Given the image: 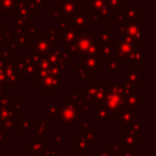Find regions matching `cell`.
<instances>
[{
  "mask_svg": "<svg viewBox=\"0 0 156 156\" xmlns=\"http://www.w3.org/2000/svg\"><path fill=\"white\" fill-rule=\"evenodd\" d=\"M79 56V65L91 72H100L102 69V61L99 56H91L88 54L78 55Z\"/></svg>",
  "mask_w": 156,
  "mask_h": 156,
  "instance_id": "cell-7",
  "label": "cell"
},
{
  "mask_svg": "<svg viewBox=\"0 0 156 156\" xmlns=\"http://www.w3.org/2000/svg\"><path fill=\"white\" fill-rule=\"evenodd\" d=\"M100 15H101V21H117L118 20V12H113L107 5L104 6L100 10Z\"/></svg>",
  "mask_w": 156,
  "mask_h": 156,
  "instance_id": "cell-22",
  "label": "cell"
},
{
  "mask_svg": "<svg viewBox=\"0 0 156 156\" xmlns=\"http://www.w3.org/2000/svg\"><path fill=\"white\" fill-rule=\"evenodd\" d=\"M68 63H69V62H67V61L60 60V61H58V63H57V66L61 68V71H62V72H66V71H67V68H68Z\"/></svg>",
  "mask_w": 156,
  "mask_h": 156,
  "instance_id": "cell-51",
  "label": "cell"
},
{
  "mask_svg": "<svg viewBox=\"0 0 156 156\" xmlns=\"http://www.w3.org/2000/svg\"><path fill=\"white\" fill-rule=\"evenodd\" d=\"M12 63H13V67H15V71H16L17 76H18V77H23V76H24V69H26V66H24V65H22V63H21L18 60L12 61Z\"/></svg>",
  "mask_w": 156,
  "mask_h": 156,
  "instance_id": "cell-42",
  "label": "cell"
},
{
  "mask_svg": "<svg viewBox=\"0 0 156 156\" xmlns=\"http://www.w3.org/2000/svg\"><path fill=\"white\" fill-rule=\"evenodd\" d=\"M29 56H30V62H32V65H34V66L38 67V65L40 63V61H41V58H43V55H40V54H38V52H34V51H29Z\"/></svg>",
  "mask_w": 156,
  "mask_h": 156,
  "instance_id": "cell-44",
  "label": "cell"
},
{
  "mask_svg": "<svg viewBox=\"0 0 156 156\" xmlns=\"http://www.w3.org/2000/svg\"><path fill=\"white\" fill-rule=\"evenodd\" d=\"M73 55L71 54V52H68L67 50H65V49H62L61 50V56H60V60H63V61H67V62H69V61H72L73 60Z\"/></svg>",
  "mask_w": 156,
  "mask_h": 156,
  "instance_id": "cell-48",
  "label": "cell"
},
{
  "mask_svg": "<svg viewBox=\"0 0 156 156\" xmlns=\"http://www.w3.org/2000/svg\"><path fill=\"white\" fill-rule=\"evenodd\" d=\"M95 115L96 117L100 119V121H111V119H117L108 110H106L102 105L100 106H96V110H95Z\"/></svg>",
  "mask_w": 156,
  "mask_h": 156,
  "instance_id": "cell-21",
  "label": "cell"
},
{
  "mask_svg": "<svg viewBox=\"0 0 156 156\" xmlns=\"http://www.w3.org/2000/svg\"><path fill=\"white\" fill-rule=\"evenodd\" d=\"M52 136L56 139V143H60V140H61V135L60 134H52Z\"/></svg>",
  "mask_w": 156,
  "mask_h": 156,
  "instance_id": "cell-52",
  "label": "cell"
},
{
  "mask_svg": "<svg viewBox=\"0 0 156 156\" xmlns=\"http://www.w3.org/2000/svg\"><path fill=\"white\" fill-rule=\"evenodd\" d=\"M34 124H35L37 134L40 135V136H44L50 130V123H48V122H38V123H34Z\"/></svg>",
  "mask_w": 156,
  "mask_h": 156,
  "instance_id": "cell-34",
  "label": "cell"
},
{
  "mask_svg": "<svg viewBox=\"0 0 156 156\" xmlns=\"http://www.w3.org/2000/svg\"><path fill=\"white\" fill-rule=\"evenodd\" d=\"M49 72H50V76H54V77H62V73H63L57 65H51Z\"/></svg>",
  "mask_w": 156,
  "mask_h": 156,
  "instance_id": "cell-47",
  "label": "cell"
},
{
  "mask_svg": "<svg viewBox=\"0 0 156 156\" xmlns=\"http://www.w3.org/2000/svg\"><path fill=\"white\" fill-rule=\"evenodd\" d=\"M79 7H80V5L78 2H76L74 0H61V2L58 4L60 12L66 17H69V16H73L74 13H77L79 11Z\"/></svg>",
  "mask_w": 156,
  "mask_h": 156,
  "instance_id": "cell-12",
  "label": "cell"
},
{
  "mask_svg": "<svg viewBox=\"0 0 156 156\" xmlns=\"http://www.w3.org/2000/svg\"><path fill=\"white\" fill-rule=\"evenodd\" d=\"M0 33H1V35H2L4 44H6V45L15 38V33H13V28H12V27H2Z\"/></svg>",
  "mask_w": 156,
  "mask_h": 156,
  "instance_id": "cell-32",
  "label": "cell"
},
{
  "mask_svg": "<svg viewBox=\"0 0 156 156\" xmlns=\"http://www.w3.org/2000/svg\"><path fill=\"white\" fill-rule=\"evenodd\" d=\"M50 1H51L52 4H57V5H58V4L61 2V0H50Z\"/></svg>",
  "mask_w": 156,
  "mask_h": 156,
  "instance_id": "cell-55",
  "label": "cell"
},
{
  "mask_svg": "<svg viewBox=\"0 0 156 156\" xmlns=\"http://www.w3.org/2000/svg\"><path fill=\"white\" fill-rule=\"evenodd\" d=\"M48 57V60L50 61L51 65H57L60 61V56H61V49L56 48V49H50L49 52L45 55Z\"/></svg>",
  "mask_w": 156,
  "mask_h": 156,
  "instance_id": "cell-30",
  "label": "cell"
},
{
  "mask_svg": "<svg viewBox=\"0 0 156 156\" xmlns=\"http://www.w3.org/2000/svg\"><path fill=\"white\" fill-rule=\"evenodd\" d=\"M74 1H76V2H78V4H79V5H82V4H83V5H84V4H85V1H87V0H74Z\"/></svg>",
  "mask_w": 156,
  "mask_h": 156,
  "instance_id": "cell-53",
  "label": "cell"
},
{
  "mask_svg": "<svg viewBox=\"0 0 156 156\" xmlns=\"http://www.w3.org/2000/svg\"><path fill=\"white\" fill-rule=\"evenodd\" d=\"M123 76H124V80L126 83H129L130 85H133L135 89H139V85H140V77H139V72L138 71H124L123 72Z\"/></svg>",
  "mask_w": 156,
  "mask_h": 156,
  "instance_id": "cell-18",
  "label": "cell"
},
{
  "mask_svg": "<svg viewBox=\"0 0 156 156\" xmlns=\"http://www.w3.org/2000/svg\"><path fill=\"white\" fill-rule=\"evenodd\" d=\"M79 118V112L77 106L69 100V99H65L62 101V107L60 110V116L58 119L67 126L73 124L76 121H78Z\"/></svg>",
  "mask_w": 156,
  "mask_h": 156,
  "instance_id": "cell-2",
  "label": "cell"
},
{
  "mask_svg": "<svg viewBox=\"0 0 156 156\" xmlns=\"http://www.w3.org/2000/svg\"><path fill=\"white\" fill-rule=\"evenodd\" d=\"M73 71H74V74L77 76V78H78L79 80H84L85 83H87V82H90V79L96 76L95 72H91V71H89V69L82 67L80 65L74 66V67H73Z\"/></svg>",
  "mask_w": 156,
  "mask_h": 156,
  "instance_id": "cell-15",
  "label": "cell"
},
{
  "mask_svg": "<svg viewBox=\"0 0 156 156\" xmlns=\"http://www.w3.org/2000/svg\"><path fill=\"white\" fill-rule=\"evenodd\" d=\"M106 5L113 12H119L124 5V0H106Z\"/></svg>",
  "mask_w": 156,
  "mask_h": 156,
  "instance_id": "cell-37",
  "label": "cell"
},
{
  "mask_svg": "<svg viewBox=\"0 0 156 156\" xmlns=\"http://www.w3.org/2000/svg\"><path fill=\"white\" fill-rule=\"evenodd\" d=\"M4 45V39H2V35H1V33H0V48Z\"/></svg>",
  "mask_w": 156,
  "mask_h": 156,
  "instance_id": "cell-54",
  "label": "cell"
},
{
  "mask_svg": "<svg viewBox=\"0 0 156 156\" xmlns=\"http://www.w3.org/2000/svg\"><path fill=\"white\" fill-rule=\"evenodd\" d=\"M87 54L88 55H91V56H99L100 57V40H99V38L95 39L91 43V45H90V48H89V50H88Z\"/></svg>",
  "mask_w": 156,
  "mask_h": 156,
  "instance_id": "cell-38",
  "label": "cell"
},
{
  "mask_svg": "<svg viewBox=\"0 0 156 156\" xmlns=\"http://www.w3.org/2000/svg\"><path fill=\"white\" fill-rule=\"evenodd\" d=\"M140 46H135L133 44H129V43H126V41H122L119 39H116V45H115V55L121 58V60H124V58H129V56L132 55V52L136 49H139Z\"/></svg>",
  "mask_w": 156,
  "mask_h": 156,
  "instance_id": "cell-9",
  "label": "cell"
},
{
  "mask_svg": "<svg viewBox=\"0 0 156 156\" xmlns=\"http://www.w3.org/2000/svg\"><path fill=\"white\" fill-rule=\"evenodd\" d=\"M37 74H38V67L37 66H34V65H28L27 67H26V69H24V76H28V77H37Z\"/></svg>",
  "mask_w": 156,
  "mask_h": 156,
  "instance_id": "cell-43",
  "label": "cell"
},
{
  "mask_svg": "<svg viewBox=\"0 0 156 156\" xmlns=\"http://www.w3.org/2000/svg\"><path fill=\"white\" fill-rule=\"evenodd\" d=\"M24 32H26V34L29 37V39H34V38H35V37L41 32V28L37 27V26H35V22L30 20V21H29V23L26 26Z\"/></svg>",
  "mask_w": 156,
  "mask_h": 156,
  "instance_id": "cell-26",
  "label": "cell"
},
{
  "mask_svg": "<svg viewBox=\"0 0 156 156\" xmlns=\"http://www.w3.org/2000/svg\"><path fill=\"white\" fill-rule=\"evenodd\" d=\"M4 74H5V82L7 84V88H18L20 77L17 76L12 62H9L5 65Z\"/></svg>",
  "mask_w": 156,
  "mask_h": 156,
  "instance_id": "cell-11",
  "label": "cell"
},
{
  "mask_svg": "<svg viewBox=\"0 0 156 156\" xmlns=\"http://www.w3.org/2000/svg\"><path fill=\"white\" fill-rule=\"evenodd\" d=\"M99 38V34L98 32H85V33H82L77 40L74 41L76 45L78 46V50H79V55H84L88 52L91 43Z\"/></svg>",
  "mask_w": 156,
  "mask_h": 156,
  "instance_id": "cell-6",
  "label": "cell"
},
{
  "mask_svg": "<svg viewBox=\"0 0 156 156\" xmlns=\"http://www.w3.org/2000/svg\"><path fill=\"white\" fill-rule=\"evenodd\" d=\"M13 39H15V41H16L18 49H29L30 39H29V37L26 34V32H24V33H21V34H16Z\"/></svg>",
  "mask_w": 156,
  "mask_h": 156,
  "instance_id": "cell-23",
  "label": "cell"
},
{
  "mask_svg": "<svg viewBox=\"0 0 156 156\" xmlns=\"http://www.w3.org/2000/svg\"><path fill=\"white\" fill-rule=\"evenodd\" d=\"M126 20V21H139L140 20V5L138 4H129V5H123L121 11L118 12V21Z\"/></svg>",
  "mask_w": 156,
  "mask_h": 156,
  "instance_id": "cell-5",
  "label": "cell"
},
{
  "mask_svg": "<svg viewBox=\"0 0 156 156\" xmlns=\"http://www.w3.org/2000/svg\"><path fill=\"white\" fill-rule=\"evenodd\" d=\"M17 60H18L22 65H24L26 67L32 63V62H30V56H29V54H20Z\"/></svg>",
  "mask_w": 156,
  "mask_h": 156,
  "instance_id": "cell-46",
  "label": "cell"
},
{
  "mask_svg": "<svg viewBox=\"0 0 156 156\" xmlns=\"http://www.w3.org/2000/svg\"><path fill=\"white\" fill-rule=\"evenodd\" d=\"M62 16H63V15L60 12V10H58V9H56V10H52V11H51V20H52V22H57Z\"/></svg>",
  "mask_w": 156,
  "mask_h": 156,
  "instance_id": "cell-50",
  "label": "cell"
},
{
  "mask_svg": "<svg viewBox=\"0 0 156 156\" xmlns=\"http://www.w3.org/2000/svg\"><path fill=\"white\" fill-rule=\"evenodd\" d=\"M1 28H2V26H1V21H0V32H1Z\"/></svg>",
  "mask_w": 156,
  "mask_h": 156,
  "instance_id": "cell-56",
  "label": "cell"
},
{
  "mask_svg": "<svg viewBox=\"0 0 156 156\" xmlns=\"http://www.w3.org/2000/svg\"><path fill=\"white\" fill-rule=\"evenodd\" d=\"M50 50V41L45 34V32H40L34 39H30V44H29V51H34L38 52L40 55H46Z\"/></svg>",
  "mask_w": 156,
  "mask_h": 156,
  "instance_id": "cell-4",
  "label": "cell"
},
{
  "mask_svg": "<svg viewBox=\"0 0 156 156\" xmlns=\"http://www.w3.org/2000/svg\"><path fill=\"white\" fill-rule=\"evenodd\" d=\"M87 12V17L88 20L93 23V22H100L101 21V15L100 11H94V10H85Z\"/></svg>",
  "mask_w": 156,
  "mask_h": 156,
  "instance_id": "cell-40",
  "label": "cell"
},
{
  "mask_svg": "<svg viewBox=\"0 0 156 156\" xmlns=\"http://www.w3.org/2000/svg\"><path fill=\"white\" fill-rule=\"evenodd\" d=\"M32 126V122L29 119L28 116H17L16 117V122H15V128L16 130H23V129H29V127Z\"/></svg>",
  "mask_w": 156,
  "mask_h": 156,
  "instance_id": "cell-20",
  "label": "cell"
},
{
  "mask_svg": "<svg viewBox=\"0 0 156 156\" xmlns=\"http://www.w3.org/2000/svg\"><path fill=\"white\" fill-rule=\"evenodd\" d=\"M50 67H51V63H50V61L48 60V57L44 55L43 58H41V61H40V63L38 65V69H45V71H49Z\"/></svg>",
  "mask_w": 156,
  "mask_h": 156,
  "instance_id": "cell-45",
  "label": "cell"
},
{
  "mask_svg": "<svg viewBox=\"0 0 156 156\" xmlns=\"http://www.w3.org/2000/svg\"><path fill=\"white\" fill-rule=\"evenodd\" d=\"M69 22H71V26L73 27H77L79 29H87L91 26V22L88 20L87 17V12L85 10H79L77 13H74L73 16H69L68 17Z\"/></svg>",
  "mask_w": 156,
  "mask_h": 156,
  "instance_id": "cell-10",
  "label": "cell"
},
{
  "mask_svg": "<svg viewBox=\"0 0 156 156\" xmlns=\"http://www.w3.org/2000/svg\"><path fill=\"white\" fill-rule=\"evenodd\" d=\"M134 117H135V113H134L133 110H130V108H124V110L118 115L117 119H118L121 127L127 128V127L133 122Z\"/></svg>",
  "mask_w": 156,
  "mask_h": 156,
  "instance_id": "cell-16",
  "label": "cell"
},
{
  "mask_svg": "<svg viewBox=\"0 0 156 156\" xmlns=\"http://www.w3.org/2000/svg\"><path fill=\"white\" fill-rule=\"evenodd\" d=\"M60 110L61 107L58 105H48L46 107V111H48V115L52 117L54 121L58 119V116H60Z\"/></svg>",
  "mask_w": 156,
  "mask_h": 156,
  "instance_id": "cell-39",
  "label": "cell"
},
{
  "mask_svg": "<svg viewBox=\"0 0 156 156\" xmlns=\"http://www.w3.org/2000/svg\"><path fill=\"white\" fill-rule=\"evenodd\" d=\"M115 45H116V39L111 38L106 43H101L100 44V58L102 60H107L111 56L115 55Z\"/></svg>",
  "mask_w": 156,
  "mask_h": 156,
  "instance_id": "cell-13",
  "label": "cell"
},
{
  "mask_svg": "<svg viewBox=\"0 0 156 156\" xmlns=\"http://www.w3.org/2000/svg\"><path fill=\"white\" fill-rule=\"evenodd\" d=\"M139 94H130L128 96H126V108H130L133 111L139 110Z\"/></svg>",
  "mask_w": 156,
  "mask_h": 156,
  "instance_id": "cell-24",
  "label": "cell"
},
{
  "mask_svg": "<svg viewBox=\"0 0 156 156\" xmlns=\"http://www.w3.org/2000/svg\"><path fill=\"white\" fill-rule=\"evenodd\" d=\"M112 33H113V28L112 27H104L98 34H99V40L100 44L101 43H106L112 38Z\"/></svg>",
  "mask_w": 156,
  "mask_h": 156,
  "instance_id": "cell-29",
  "label": "cell"
},
{
  "mask_svg": "<svg viewBox=\"0 0 156 156\" xmlns=\"http://www.w3.org/2000/svg\"><path fill=\"white\" fill-rule=\"evenodd\" d=\"M45 34H46V37H48L50 43H57L61 32L56 27H48L46 30H45Z\"/></svg>",
  "mask_w": 156,
  "mask_h": 156,
  "instance_id": "cell-28",
  "label": "cell"
},
{
  "mask_svg": "<svg viewBox=\"0 0 156 156\" xmlns=\"http://www.w3.org/2000/svg\"><path fill=\"white\" fill-rule=\"evenodd\" d=\"M0 57L4 60L5 63H9V62H12L13 61V56H12V50L5 44V46L2 45L0 48Z\"/></svg>",
  "mask_w": 156,
  "mask_h": 156,
  "instance_id": "cell-31",
  "label": "cell"
},
{
  "mask_svg": "<svg viewBox=\"0 0 156 156\" xmlns=\"http://www.w3.org/2000/svg\"><path fill=\"white\" fill-rule=\"evenodd\" d=\"M102 106L106 110H108L117 118L118 115L126 108V98L122 96V95H117L115 93H111L108 90V93H107V95H106V98L102 102Z\"/></svg>",
  "mask_w": 156,
  "mask_h": 156,
  "instance_id": "cell-1",
  "label": "cell"
},
{
  "mask_svg": "<svg viewBox=\"0 0 156 156\" xmlns=\"http://www.w3.org/2000/svg\"><path fill=\"white\" fill-rule=\"evenodd\" d=\"M26 2H27L28 7L32 11H35L37 12L38 10H40L48 2V0H26Z\"/></svg>",
  "mask_w": 156,
  "mask_h": 156,
  "instance_id": "cell-35",
  "label": "cell"
},
{
  "mask_svg": "<svg viewBox=\"0 0 156 156\" xmlns=\"http://www.w3.org/2000/svg\"><path fill=\"white\" fill-rule=\"evenodd\" d=\"M106 68L108 72H123L124 62H123V60H121L116 55H113L106 60Z\"/></svg>",
  "mask_w": 156,
  "mask_h": 156,
  "instance_id": "cell-14",
  "label": "cell"
},
{
  "mask_svg": "<svg viewBox=\"0 0 156 156\" xmlns=\"http://www.w3.org/2000/svg\"><path fill=\"white\" fill-rule=\"evenodd\" d=\"M17 0H0V11L2 16H13L16 13Z\"/></svg>",
  "mask_w": 156,
  "mask_h": 156,
  "instance_id": "cell-17",
  "label": "cell"
},
{
  "mask_svg": "<svg viewBox=\"0 0 156 156\" xmlns=\"http://www.w3.org/2000/svg\"><path fill=\"white\" fill-rule=\"evenodd\" d=\"M69 27H71V22H69V20H68V17H66V16H62V17L56 22V28H57L61 33L65 32V30H67Z\"/></svg>",
  "mask_w": 156,
  "mask_h": 156,
  "instance_id": "cell-36",
  "label": "cell"
},
{
  "mask_svg": "<svg viewBox=\"0 0 156 156\" xmlns=\"http://www.w3.org/2000/svg\"><path fill=\"white\" fill-rule=\"evenodd\" d=\"M1 18H2V15H1V11H0V21H1Z\"/></svg>",
  "mask_w": 156,
  "mask_h": 156,
  "instance_id": "cell-57",
  "label": "cell"
},
{
  "mask_svg": "<svg viewBox=\"0 0 156 156\" xmlns=\"http://www.w3.org/2000/svg\"><path fill=\"white\" fill-rule=\"evenodd\" d=\"M16 13L22 15V16H26L28 18H32V17L35 16V11H32L28 7L26 0H17L16 1Z\"/></svg>",
  "mask_w": 156,
  "mask_h": 156,
  "instance_id": "cell-19",
  "label": "cell"
},
{
  "mask_svg": "<svg viewBox=\"0 0 156 156\" xmlns=\"http://www.w3.org/2000/svg\"><path fill=\"white\" fill-rule=\"evenodd\" d=\"M84 6H85V10L100 11L104 6H106V0H87Z\"/></svg>",
  "mask_w": 156,
  "mask_h": 156,
  "instance_id": "cell-27",
  "label": "cell"
},
{
  "mask_svg": "<svg viewBox=\"0 0 156 156\" xmlns=\"http://www.w3.org/2000/svg\"><path fill=\"white\" fill-rule=\"evenodd\" d=\"M63 80L62 77L48 76L45 78H35V87L40 89L41 93H57L60 88H62Z\"/></svg>",
  "mask_w": 156,
  "mask_h": 156,
  "instance_id": "cell-3",
  "label": "cell"
},
{
  "mask_svg": "<svg viewBox=\"0 0 156 156\" xmlns=\"http://www.w3.org/2000/svg\"><path fill=\"white\" fill-rule=\"evenodd\" d=\"M85 32H87L85 29H79V28H77V27L71 26L67 30H65V32H62V33L60 34V38H58V40H57V44H61L63 48H66V46L73 44V43L77 40V38H78L82 33H85Z\"/></svg>",
  "mask_w": 156,
  "mask_h": 156,
  "instance_id": "cell-8",
  "label": "cell"
},
{
  "mask_svg": "<svg viewBox=\"0 0 156 156\" xmlns=\"http://www.w3.org/2000/svg\"><path fill=\"white\" fill-rule=\"evenodd\" d=\"M129 67L132 71H138L139 72V68H140V52H139V49L134 50L132 52V55L129 56Z\"/></svg>",
  "mask_w": 156,
  "mask_h": 156,
  "instance_id": "cell-25",
  "label": "cell"
},
{
  "mask_svg": "<svg viewBox=\"0 0 156 156\" xmlns=\"http://www.w3.org/2000/svg\"><path fill=\"white\" fill-rule=\"evenodd\" d=\"M13 98H12V94L10 93H6L4 95L0 96V108L1 107H9L11 106V102H12Z\"/></svg>",
  "mask_w": 156,
  "mask_h": 156,
  "instance_id": "cell-41",
  "label": "cell"
},
{
  "mask_svg": "<svg viewBox=\"0 0 156 156\" xmlns=\"http://www.w3.org/2000/svg\"><path fill=\"white\" fill-rule=\"evenodd\" d=\"M22 106H23V100H21V99H13L12 102H11V107H12L16 112H18V111L22 108Z\"/></svg>",
  "mask_w": 156,
  "mask_h": 156,
  "instance_id": "cell-49",
  "label": "cell"
},
{
  "mask_svg": "<svg viewBox=\"0 0 156 156\" xmlns=\"http://www.w3.org/2000/svg\"><path fill=\"white\" fill-rule=\"evenodd\" d=\"M13 22H15V27L17 28H26V26L29 23V18L26 17V16H22V15H18V13H15L13 16Z\"/></svg>",
  "mask_w": 156,
  "mask_h": 156,
  "instance_id": "cell-33",
  "label": "cell"
}]
</instances>
